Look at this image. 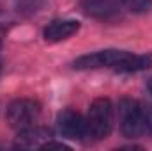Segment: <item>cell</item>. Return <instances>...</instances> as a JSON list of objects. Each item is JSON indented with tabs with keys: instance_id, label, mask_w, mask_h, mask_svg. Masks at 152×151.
<instances>
[{
	"instance_id": "6da1fadb",
	"label": "cell",
	"mask_w": 152,
	"mask_h": 151,
	"mask_svg": "<svg viewBox=\"0 0 152 151\" xmlns=\"http://www.w3.org/2000/svg\"><path fill=\"white\" fill-rule=\"evenodd\" d=\"M87 121V137L101 141L110 135L113 126V105L108 98H96L90 103Z\"/></svg>"
},
{
	"instance_id": "7a4b0ae2",
	"label": "cell",
	"mask_w": 152,
	"mask_h": 151,
	"mask_svg": "<svg viewBox=\"0 0 152 151\" xmlns=\"http://www.w3.org/2000/svg\"><path fill=\"white\" fill-rule=\"evenodd\" d=\"M118 123H120V132L127 139H136L142 133H145V124H143V112H142V103L131 98H122L118 100Z\"/></svg>"
},
{
	"instance_id": "3957f363",
	"label": "cell",
	"mask_w": 152,
	"mask_h": 151,
	"mask_svg": "<svg viewBox=\"0 0 152 151\" xmlns=\"http://www.w3.org/2000/svg\"><path fill=\"white\" fill-rule=\"evenodd\" d=\"M7 123L14 130H25L28 126H34L41 117V103L30 98H20L14 100L7 109Z\"/></svg>"
},
{
	"instance_id": "277c9868",
	"label": "cell",
	"mask_w": 152,
	"mask_h": 151,
	"mask_svg": "<svg viewBox=\"0 0 152 151\" xmlns=\"http://www.w3.org/2000/svg\"><path fill=\"white\" fill-rule=\"evenodd\" d=\"M127 55H129V52H124V50H101V52H94V53L78 57L75 61V68L76 70L113 68L115 70Z\"/></svg>"
},
{
	"instance_id": "5b68a950",
	"label": "cell",
	"mask_w": 152,
	"mask_h": 151,
	"mask_svg": "<svg viewBox=\"0 0 152 151\" xmlns=\"http://www.w3.org/2000/svg\"><path fill=\"white\" fill-rule=\"evenodd\" d=\"M57 128L62 137L67 139H83L87 137V121L80 112L66 109L57 117Z\"/></svg>"
},
{
	"instance_id": "8992f818",
	"label": "cell",
	"mask_w": 152,
	"mask_h": 151,
	"mask_svg": "<svg viewBox=\"0 0 152 151\" xmlns=\"http://www.w3.org/2000/svg\"><path fill=\"white\" fill-rule=\"evenodd\" d=\"M81 9L96 20L113 21L120 16V5L115 0H81Z\"/></svg>"
},
{
	"instance_id": "52a82bcc",
	"label": "cell",
	"mask_w": 152,
	"mask_h": 151,
	"mask_svg": "<svg viewBox=\"0 0 152 151\" xmlns=\"http://www.w3.org/2000/svg\"><path fill=\"white\" fill-rule=\"evenodd\" d=\"M78 30H80V21L76 20H53L51 23H48L42 36L48 43H58L75 36Z\"/></svg>"
},
{
	"instance_id": "ba28073f",
	"label": "cell",
	"mask_w": 152,
	"mask_h": 151,
	"mask_svg": "<svg viewBox=\"0 0 152 151\" xmlns=\"http://www.w3.org/2000/svg\"><path fill=\"white\" fill-rule=\"evenodd\" d=\"M48 141H51V132L44 126H28L18 132L16 146L20 148H42Z\"/></svg>"
},
{
	"instance_id": "9c48e42d",
	"label": "cell",
	"mask_w": 152,
	"mask_h": 151,
	"mask_svg": "<svg viewBox=\"0 0 152 151\" xmlns=\"http://www.w3.org/2000/svg\"><path fill=\"white\" fill-rule=\"evenodd\" d=\"M151 66H152V57L151 55H134V53H129V55L115 68V71H118V73H134V71L149 70Z\"/></svg>"
},
{
	"instance_id": "30bf717a",
	"label": "cell",
	"mask_w": 152,
	"mask_h": 151,
	"mask_svg": "<svg viewBox=\"0 0 152 151\" xmlns=\"http://www.w3.org/2000/svg\"><path fill=\"white\" fill-rule=\"evenodd\" d=\"M124 5L134 13H145L152 9V0H122Z\"/></svg>"
},
{
	"instance_id": "8fae6325",
	"label": "cell",
	"mask_w": 152,
	"mask_h": 151,
	"mask_svg": "<svg viewBox=\"0 0 152 151\" xmlns=\"http://www.w3.org/2000/svg\"><path fill=\"white\" fill-rule=\"evenodd\" d=\"M142 112H143V124H145V132H149L152 135V103L142 105Z\"/></svg>"
},
{
	"instance_id": "7c38bea8",
	"label": "cell",
	"mask_w": 152,
	"mask_h": 151,
	"mask_svg": "<svg viewBox=\"0 0 152 151\" xmlns=\"http://www.w3.org/2000/svg\"><path fill=\"white\" fill-rule=\"evenodd\" d=\"M149 89H151V93H152V80L149 82Z\"/></svg>"
}]
</instances>
